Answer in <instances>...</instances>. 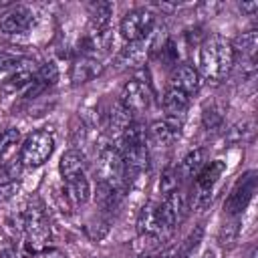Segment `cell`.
<instances>
[{
  "label": "cell",
  "instance_id": "8992f818",
  "mask_svg": "<svg viewBox=\"0 0 258 258\" xmlns=\"http://www.w3.org/2000/svg\"><path fill=\"white\" fill-rule=\"evenodd\" d=\"M256 191V171H246L244 175L238 177L236 185L232 187L228 200H226V212L230 216H238L246 210V206L250 204L252 196Z\"/></svg>",
  "mask_w": 258,
  "mask_h": 258
},
{
  "label": "cell",
  "instance_id": "ba28073f",
  "mask_svg": "<svg viewBox=\"0 0 258 258\" xmlns=\"http://www.w3.org/2000/svg\"><path fill=\"white\" fill-rule=\"evenodd\" d=\"M157 206H159V212H161L163 220H165L171 228H175V226L187 216L189 200H187V194H185V191L175 189V191L167 194V196L163 198V202L157 204Z\"/></svg>",
  "mask_w": 258,
  "mask_h": 258
},
{
  "label": "cell",
  "instance_id": "d4e9b609",
  "mask_svg": "<svg viewBox=\"0 0 258 258\" xmlns=\"http://www.w3.org/2000/svg\"><path fill=\"white\" fill-rule=\"evenodd\" d=\"M18 64H20V58L10 56V54H0V85H8L10 87Z\"/></svg>",
  "mask_w": 258,
  "mask_h": 258
},
{
  "label": "cell",
  "instance_id": "44dd1931",
  "mask_svg": "<svg viewBox=\"0 0 258 258\" xmlns=\"http://www.w3.org/2000/svg\"><path fill=\"white\" fill-rule=\"evenodd\" d=\"M133 119H131V113L121 105V101H117L113 107H111V111H109V131L111 133H123V129L131 123Z\"/></svg>",
  "mask_w": 258,
  "mask_h": 258
},
{
  "label": "cell",
  "instance_id": "ffe728a7",
  "mask_svg": "<svg viewBox=\"0 0 258 258\" xmlns=\"http://www.w3.org/2000/svg\"><path fill=\"white\" fill-rule=\"evenodd\" d=\"M56 81H58V69H56V64H54V62H44V64H40V67L36 69L34 79H32L34 93L56 85Z\"/></svg>",
  "mask_w": 258,
  "mask_h": 258
},
{
  "label": "cell",
  "instance_id": "9c48e42d",
  "mask_svg": "<svg viewBox=\"0 0 258 258\" xmlns=\"http://www.w3.org/2000/svg\"><path fill=\"white\" fill-rule=\"evenodd\" d=\"M181 125H183V121L171 119V117L153 121L147 129V139H151L159 147H169L177 141V137L181 133Z\"/></svg>",
  "mask_w": 258,
  "mask_h": 258
},
{
  "label": "cell",
  "instance_id": "4dcf8cb0",
  "mask_svg": "<svg viewBox=\"0 0 258 258\" xmlns=\"http://www.w3.org/2000/svg\"><path fill=\"white\" fill-rule=\"evenodd\" d=\"M4 6H8V2H0V8H4Z\"/></svg>",
  "mask_w": 258,
  "mask_h": 258
},
{
  "label": "cell",
  "instance_id": "5b68a950",
  "mask_svg": "<svg viewBox=\"0 0 258 258\" xmlns=\"http://www.w3.org/2000/svg\"><path fill=\"white\" fill-rule=\"evenodd\" d=\"M153 24H155V14L151 10L135 8L123 16L119 24V32L127 42H139V40H145V36H149Z\"/></svg>",
  "mask_w": 258,
  "mask_h": 258
},
{
  "label": "cell",
  "instance_id": "d6986e66",
  "mask_svg": "<svg viewBox=\"0 0 258 258\" xmlns=\"http://www.w3.org/2000/svg\"><path fill=\"white\" fill-rule=\"evenodd\" d=\"M147 54V44L145 40H139V42H129L125 48H121L119 56H117V62L123 64V67H135L139 64Z\"/></svg>",
  "mask_w": 258,
  "mask_h": 258
},
{
  "label": "cell",
  "instance_id": "7c38bea8",
  "mask_svg": "<svg viewBox=\"0 0 258 258\" xmlns=\"http://www.w3.org/2000/svg\"><path fill=\"white\" fill-rule=\"evenodd\" d=\"M226 169V163L216 159V161H210L206 163L198 175H196V185H198V200H200V206H204L208 202V194L212 191V187L216 185V181L220 179V175L224 173Z\"/></svg>",
  "mask_w": 258,
  "mask_h": 258
},
{
  "label": "cell",
  "instance_id": "4fadbf2b",
  "mask_svg": "<svg viewBox=\"0 0 258 258\" xmlns=\"http://www.w3.org/2000/svg\"><path fill=\"white\" fill-rule=\"evenodd\" d=\"M101 71H103V67H101V62H99L95 56L83 54L81 58H77V60L73 62L71 81H73V85H83V83L93 81L97 75H101Z\"/></svg>",
  "mask_w": 258,
  "mask_h": 258
},
{
  "label": "cell",
  "instance_id": "cb8c5ba5",
  "mask_svg": "<svg viewBox=\"0 0 258 258\" xmlns=\"http://www.w3.org/2000/svg\"><path fill=\"white\" fill-rule=\"evenodd\" d=\"M202 234H204V230H202V226H198V228L179 244V248L175 250L173 258H189V256L194 254V250L198 248V244H200V240H202Z\"/></svg>",
  "mask_w": 258,
  "mask_h": 258
},
{
  "label": "cell",
  "instance_id": "6da1fadb",
  "mask_svg": "<svg viewBox=\"0 0 258 258\" xmlns=\"http://www.w3.org/2000/svg\"><path fill=\"white\" fill-rule=\"evenodd\" d=\"M236 50L234 46L220 34H210L202 46H200V56H198V67H200V77L220 83L228 77V73L234 67Z\"/></svg>",
  "mask_w": 258,
  "mask_h": 258
},
{
  "label": "cell",
  "instance_id": "5bb4252c",
  "mask_svg": "<svg viewBox=\"0 0 258 258\" xmlns=\"http://www.w3.org/2000/svg\"><path fill=\"white\" fill-rule=\"evenodd\" d=\"M187 109H189V95H185V93H181L177 89L167 87V91L163 95V111H165V117L183 121Z\"/></svg>",
  "mask_w": 258,
  "mask_h": 258
},
{
  "label": "cell",
  "instance_id": "8fae6325",
  "mask_svg": "<svg viewBox=\"0 0 258 258\" xmlns=\"http://www.w3.org/2000/svg\"><path fill=\"white\" fill-rule=\"evenodd\" d=\"M169 87L177 89L185 95H194L202 87V77L196 67L191 64H177L169 75Z\"/></svg>",
  "mask_w": 258,
  "mask_h": 258
},
{
  "label": "cell",
  "instance_id": "3957f363",
  "mask_svg": "<svg viewBox=\"0 0 258 258\" xmlns=\"http://www.w3.org/2000/svg\"><path fill=\"white\" fill-rule=\"evenodd\" d=\"M54 151V135L48 129L32 131L20 147V163L24 167L42 165Z\"/></svg>",
  "mask_w": 258,
  "mask_h": 258
},
{
  "label": "cell",
  "instance_id": "83f0119b",
  "mask_svg": "<svg viewBox=\"0 0 258 258\" xmlns=\"http://www.w3.org/2000/svg\"><path fill=\"white\" fill-rule=\"evenodd\" d=\"M254 48H256V32H244L240 38H238V50H242V54H248L252 56L254 54Z\"/></svg>",
  "mask_w": 258,
  "mask_h": 258
},
{
  "label": "cell",
  "instance_id": "f1b7e54d",
  "mask_svg": "<svg viewBox=\"0 0 258 258\" xmlns=\"http://www.w3.org/2000/svg\"><path fill=\"white\" fill-rule=\"evenodd\" d=\"M220 123H222V115L218 111H206L204 113V125L206 127L214 129V127H220Z\"/></svg>",
  "mask_w": 258,
  "mask_h": 258
},
{
  "label": "cell",
  "instance_id": "52a82bcc",
  "mask_svg": "<svg viewBox=\"0 0 258 258\" xmlns=\"http://www.w3.org/2000/svg\"><path fill=\"white\" fill-rule=\"evenodd\" d=\"M121 105L133 115V113H143L145 109H149L151 105V91L147 87V83L139 81V79H131L123 85L121 97H119Z\"/></svg>",
  "mask_w": 258,
  "mask_h": 258
},
{
  "label": "cell",
  "instance_id": "1f68e13d",
  "mask_svg": "<svg viewBox=\"0 0 258 258\" xmlns=\"http://www.w3.org/2000/svg\"><path fill=\"white\" fill-rule=\"evenodd\" d=\"M0 135H2V133H0Z\"/></svg>",
  "mask_w": 258,
  "mask_h": 258
},
{
  "label": "cell",
  "instance_id": "30bf717a",
  "mask_svg": "<svg viewBox=\"0 0 258 258\" xmlns=\"http://www.w3.org/2000/svg\"><path fill=\"white\" fill-rule=\"evenodd\" d=\"M34 24V12L28 6H12L0 16V30L6 34H22Z\"/></svg>",
  "mask_w": 258,
  "mask_h": 258
},
{
  "label": "cell",
  "instance_id": "7402d4cb",
  "mask_svg": "<svg viewBox=\"0 0 258 258\" xmlns=\"http://www.w3.org/2000/svg\"><path fill=\"white\" fill-rule=\"evenodd\" d=\"M121 194H123V189H117V187H113V185H109V183L99 181V185H97V196H95V198H97V204H99L103 210H113V208L117 206Z\"/></svg>",
  "mask_w": 258,
  "mask_h": 258
},
{
  "label": "cell",
  "instance_id": "603a6c76",
  "mask_svg": "<svg viewBox=\"0 0 258 258\" xmlns=\"http://www.w3.org/2000/svg\"><path fill=\"white\" fill-rule=\"evenodd\" d=\"M206 165V155L204 149H191L183 159H181V173L183 175H198V171Z\"/></svg>",
  "mask_w": 258,
  "mask_h": 258
},
{
  "label": "cell",
  "instance_id": "4316f807",
  "mask_svg": "<svg viewBox=\"0 0 258 258\" xmlns=\"http://www.w3.org/2000/svg\"><path fill=\"white\" fill-rule=\"evenodd\" d=\"M254 135V125L252 121H244V123H238L232 131H230V139L232 141H246Z\"/></svg>",
  "mask_w": 258,
  "mask_h": 258
},
{
  "label": "cell",
  "instance_id": "484cf974",
  "mask_svg": "<svg viewBox=\"0 0 258 258\" xmlns=\"http://www.w3.org/2000/svg\"><path fill=\"white\" fill-rule=\"evenodd\" d=\"M179 185V177H177V169H165L163 171V175H161V183H159V187H161V191L167 196V194H171V191H175V189H179L177 187Z\"/></svg>",
  "mask_w": 258,
  "mask_h": 258
},
{
  "label": "cell",
  "instance_id": "2e32d148",
  "mask_svg": "<svg viewBox=\"0 0 258 258\" xmlns=\"http://www.w3.org/2000/svg\"><path fill=\"white\" fill-rule=\"evenodd\" d=\"M64 194H67V200H69L73 206H83V204L91 198L89 179H87L85 175H77V177L64 179Z\"/></svg>",
  "mask_w": 258,
  "mask_h": 258
},
{
  "label": "cell",
  "instance_id": "277c9868",
  "mask_svg": "<svg viewBox=\"0 0 258 258\" xmlns=\"http://www.w3.org/2000/svg\"><path fill=\"white\" fill-rule=\"evenodd\" d=\"M97 171H99V181L109 183V185H113L117 189H125V185H127V171H125V163H123V157H121L119 149L105 147L99 153Z\"/></svg>",
  "mask_w": 258,
  "mask_h": 258
},
{
  "label": "cell",
  "instance_id": "f546056e",
  "mask_svg": "<svg viewBox=\"0 0 258 258\" xmlns=\"http://www.w3.org/2000/svg\"><path fill=\"white\" fill-rule=\"evenodd\" d=\"M240 8L248 14H254V10H258V2H246V4H240Z\"/></svg>",
  "mask_w": 258,
  "mask_h": 258
},
{
  "label": "cell",
  "instance_id": "e0dca14e",
  "mask_svg": "<svg viewBox=\"0 0 258 258\" xmlns=\"http://www.w3.org/2000/svg\"><path fill=\"white\" fill-rule=\"evenodd\" d=\"M18 141H20V133L16 129H6L0 135V167L20 161V159H16Z\"/></svg>",
  "mask_w": 258,
  "mask_h": 258
},
{
  "label": "cell",
  "instance_id": "7a4b0ae2",
  "mask_svg": "<svg viewBox=\"0 0 258 258\" xmlns=\"http://www.w3.org/2000/svg\"><path fill=\"white\" fill-rule=\"evenodd\" d=\"M137 232L141 236V240L157 246L161 242H165L173 228L163 220L161 212H159V206L157 204H147L143 206V210L139 212V218H137Z\"/></svg>",
  "mask_w": 258,
  "mask_h": 258
},
{
  "label": "cell",
  "instance_id": "9a60e30c",
  "mask_svg": "<svg viewBox=\"0 0 258 258\" xmlns=\"http://www.w3.org/2000/svg\"><path fill=\"white\" fill-rule=\"evenodd\" d=\"M89 163H87V157L77 151V149H69L62 153L60 157V163H58V169H60V175L62 179H71V177H77V175H85Z\"/></svg>",
  "mask_w": 258,
  "mask_h": 258
},
{
  "label": "cell",
  "instance_id": "ac0fdd59",
  "mask_svg": "<svg viewBox=\"0 0 258 258\" xmlns=\"http://www.w3.org/2000/svg\"><path fill=\"white\" fill-rule=\"evenodd\" d=\"M113 14V6L109 2H91L89 4V22L91 30H103L107 28Z\"/></svg>",
  "mask_w": 258,
  "mask_h": 258
}]
</instances>
